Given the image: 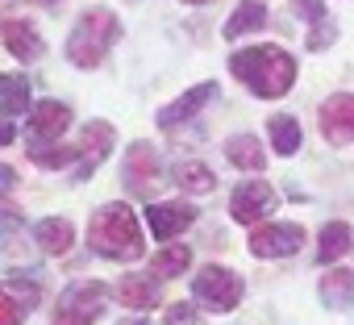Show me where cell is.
I'll use <instances>...</instances> for the list:
<instances>
[{
    "label": "cell",
    "mask_w": 354,
    "mask_h": 325,
    "mask_svg": "<svg viewBox=\"0 0 354 325\" xmlns=\"http://www.w3.org/2000/svg\"><path fill=\"white\" fill-rule=\"evenodd\" d=\"M230 71L263 100H279L296 84V59L279 46H246L230 59Z\"/></svg>",
    "instance_id": "cell-1"
},
{
    "label": "cell",
    "mask_w": 354,
    "mask_h": 325,
    "mask_svg": "<svg viewBox=\"0 0 354 325\" xmlns=\"http://www.w3.org/2000/svg\"><path fill=\"white\" fill-rule=\"evenodd\" d=\"M88 246L104 259H117V263H133L142 259V225L133 217V209L125 205H104L92 213L88 221Z\"/></svg>",
    "instance_id": "cell-2"
},
{
    "label": "cell",
    "mask_w": 354,
    "mask_h": 325,
    "mask_svg": "<svg viewBox=\"0 0 354 325\" xmlns=\"http://www.w3.org/2000/svg\"><path fill=\"white\" fill-rule=\"evenodd\" d=\"M109 150H113V125L109 121H88L80 129V142L75 146H55V150L34 146L30 158L38 162V167H71L75 180H88L100 162H104Z\"/></svg>",
    "instance_id": "cell-3"
},
{
    "label": "cell",
    "mask_w": 354,
    "mask_h": 325,
    "mask_svg": "<svg viewBox=\"0 0 354 325\" xmlns=\"http://www.w3.org/2000/svg\"><path fill=\"white\" fill-rule=\"evenodd\" d=\"M117 42H121V21H117V13L92 9V13H84V17L75 21V30H71V38H67V59L88 71V67H96Z\"/></svg>",
    "instance_id": "cell-4"
},
{
    "label": "cell",
    "mask_w": 354,
    "mask_h": 325,
    "mask_svg": "<svg viewBox=\"0 0 354 325\" xmlns=\"http://www.w3.org/2000/svg\"><path fill=\"white\" fill-rule=\"evenodd\" d=\"M104 300H109V288L104 284L80 279V284H71L59 296V308H55V321L50 325H96L100 313H104Z\"/></svg>",
    "instance_id": "cell-5"
},
{
    "label": "cell",
    "mask_w": 354,
    "mask_h": 325,
    "mask_svg": "<svg viewBox=\"0 0 354 325\" xmlns=\"http://www.w3.org/2000/svg\"><path fill=\"white\" fill-rule=\"evenodd\" d=\"M192 296H196V304H205L209 313H230V308H238V300H242V275L230 271V267H205V271L192 279Z\"/></svg>",
    "instance_id": "cell-6"
},
{
    "label": "cell",
    "mask_w": 354,
    "mask_h": 325,
    "mask_svg": "<svg viewBox=\"0 0 354 325\" xmlns=\"http://www.w3.org/2000/svg\"><path fill=\"white\" fill-rule=\"evenodd\" d=\"M271 209H275V188H271L267 180H246V184H238L234 196H230V213H234V221H242V225H259Z\"/></svg>",
    "instance_id": "cell-7"
},
{
    "label": "cell",
    "mask_w": 354,
    "mask_h": 325,
    "mask_svg": "<svg viewBox=\"0 0 354 325\" xmlns=\"http://www.w3.org/2000/svg\"><path fill=\"white\" fill-rule=\"evenodd\" d=\"M304 246V230L283 221V225H254L250 234V254L254 259H283V254H296Z\"/></svg>",
    "instance_id": "cell-8"
},
{
    "label": "cell",
    "mask_w": 354,
    "mask_h": 325,
    "mask_svg": "<svg viewBox=\"0 0 354 325\" xmlns=\"http://www.w3.org/2000/svg\"><path fill=\"white\" fill-rule=\"evenodd\" d=\"M38 284L26 279V275H13L0 284V325H21L30 317V308L38 304Z\"/></svg>",
    "instance_id": "cell-9"
},
{
    "label": "cell",
    "mask_w": 354,
    "mask_h": 325,
    "mask_svg": "<svg viewBox=\"0 0 354 325\" xmlns=\"http://www.w3.org/2000/svg\"><path fill=\"white\" fill-rule=\"evenodd\" d=\"M321 133L333 146H350L354 142V92H337L321 104Z\"/></svg>",
    "instance_id": "cell-10"
},
{
    "label": "cell",
    "mask_w": 354,
    "mask_h": 325,
    "mask_svg": "<svg viewBox=\"0 0 354 325\" xmlns=\"http://www.w3.org/2000/svg\"><path fill=\"white\" fill-rule=\"evenodd\" d=\"M121 176H125V184H129L138 196H150V188L158 184V154H154L150 142H133V146L125 150Z\"/></svg>",
    "instance_id": "cell-11"
},
{
    "label": "cell",
    "mask_w": 354,
    "mask_h": 325,
    "mask_svg": "<svg viewBox=\"0 0 354 325\" xmlns=\"http://www.w3.org/2000/svg\"><path fill=\"white\" fill-rule=\"evenodd\" d=\"M67 125H71V109H67L63 100H42V104L30 109L26 133L34 138V146H42V142H55Z\"/></svg>",
    "instance_id": "cell-12"
},
{
    "label": "cell",
    "mask_w": 354,
    "mask_h": 325,
    "mask_svg": "<svg viewBox=\"0 0 354 325\" xmlns=\"http://www.w3.org/2000/svg\"><path fill=\"white\" fill-rule=\"evenodd\" d=\"M192 221H196V209H192V205H180V201H171V205H150V209H146V225L154 230L158 242H171L175 234H184Z\"/></svg>",
    "instance_id": "cell-13"
},
{
    "label": "cell",
    "mask_w": 354,
    "mask_h": 325,
    "mask_svg": "<svg viewBox=\"0 0 354 325\" xmlns=\"http://www.w3.org/2000/svg\"><path fill=\"white\" fill-rule=\"evenodd\" d=\"M0 38H5L9 55L21 59V63H38V59H42V38H38V30H34L30 21L9 17L5 26H0Z\"/></svg>",
    "instance_id": "cell-14"
},
{
    "label": "cell",
    "mask_w": 354,
    "mask_h": 325,
    "mask_svg": "<svg viewBox=\"0 0 354 325\" xmlns=\"http://www.w3.org/2000/svg\"><path fill=\"white\" fill-rule=\"evenodd\" d=\"M213 96H217V84H196V88H192V92H184L180 100H171L167 109H158V125H162V129H171V125H180V121L196 117Z\"/></svg>",
    "instance_id": "cell-15"
},
{
    "label": "cell",
    "mask_w": 354,
    "mask_h": 325,
    "mask_svg": "<svg viewBox=\"0 0 354 325\" xmlns=\"http://www.w3.org/2000/svg\"><path fill=\"white\" fill-rule=\"evenodd\" d=\"M317 296L325 308H337V313L354 308V271H325L317 284Z\"/></svg>",
    "instance_id": "cell-16"
},
{
    "label": "cell",
    "mask_w": 354,
    "mask_h": 325,
    "mask_svg": "<svg viewBox=\"0 0 354 325\" xmlns=\"http://www.w3.org/2000/svg\"><path fill=\"white\" fill-rule=\"evenodd\" d=\"M117 292H121V304L125 308H138V313L158 308V279L154 275H125Z\"/></svg>",
    "instance_id": "cell-17"
},
{
    "label": "cell",
    "mask_w": 354,
    "mask_h": 325,
    "mask_svg": "<svg viewBox=\"0 0 354 325\" xmlns=\"http://www.w3.org/2000/svg\"><path fill=\"white\" fill-rule=\"evenodd\" d=\"M71 238H75V230H71L67 217H46V221L34 225V242H38L46 254H67V250H71Z\"/></svg>",
    "instance_id": "cell-18"
},
{
    "label": "cell",
    "mask_w": 354,
    "mask_h": 325,
    "mask_svg": "<svg viewBox=\"0 0 354 325\" xmlns=\"http://www.w3.org/2000/svg\"><path fill=\"white\" fill-rule=\"evenodd\" d=\"M188 263H192V250H188L184 242H171V246H162V250L150 259V275H154V279H175V275L188 271Z\"/></svg>",
    "instance_id": "cell-19"
},
{
    "label": "cell",
    "mask_w": 354,
    "mask_h": 325,
    "mask_svg": "<svg viewBox=\"0 0 354 325\" xmlns=\"http://www.w3.org/2000/svg\"><path fill=\"white\" fill-rule=\"evenodd\" d=\"M225 158L234 162V167H242V171H263V162H267L259 138H250V133L230 138V142H225Z\"/></svg>",
    "instance_id": "cell-20"
},
{
    "label": "cell",
    "mask_w": 354,
    "mask_h": 325,
    "mask_svg": "<svg viewBox=\"0 0 354 325\" xmlns=\"http://www.w3.org/2000/svg\"><path fill=\"white\" fill-rule=\"evenodd\" d=\"M267 138H271V146H275V154H296L300 150V121L296 117H288V113H275L271 121H267Z\"/></svg>",
    "instance_id": "cell-21"
},
{
    "label": "cell",
    "mask_w": 354,
    "mask_h": 325,
    "mask_svg": "<svg viewBox=\"0 0 354 325\" xmlns=\"http://www.w3.org/2000/svg\"><path fill=\"white\" fill-rule=\"evenodd\" d=\"M263 26H267V9L259 5V0H242V5L234 9V17L225 21V38L234 42V38H242L250 30H263Z\"/></svg>",
    "instance_id": "cell-22"
},
{
    "label": "cell",
    "mask_w": 354,
    "mask_h": 325,
    "mask_svg": "<svg viewBox=\"0 0 354 325\" xmlns=\"http://www.w3.org/2000/svg\"><path fill=\"white\" fill-rule=\"evenodd\" d=\"M0 109L9 117H21L30 109V80L26 75H0Z\"/></svg>",
    "instance_id": "cell-23"
},
{
    "label": "cell",
    "mask_w": 354,
    "mask_h": 325,
    "mask_svg": "<svg viewBox=\"0 0 354 325\" xmlns=\"http://www.w3.org/2000/svg\"><path fill=\"white\" fill-rule=\"evenodd\" d=\"M350 250V225L346 221H329L321 230V242H317V263H333Z\"/></svg>",
    "instance_id": "cell-24"
},
{
    "label": "cell",
    "mask_w": 354,
    "mask_h": 325,
    "mask_svg": "<svg viewBox=\"0 0 354 325\" xmlns=\"http://www.w3.org/2000/svg\"><path fill=\"white\" fill-rule=\"evenodd\" d=\"M175 184H180L184 192L205 196V192H213V188H217V176L205 167V162H180V167H175Z\"/></svg>",
    "instance_id": "cell-25"
},
{
    "label": "cell",
    "mask_w": 354,
    "mask_h": 325,
    "mask_svg": "<svg viewBox=\"0 0 354 325\" xmlns=\"http://www.w3.org/2000/svg\"><path fill=\"white\" fill-rule=\"evenodd\" d=\"M292 13H300L304 21L321 26L325 21V0H292Z\"/></svg>",
    "instance_id": "cell-26"
},
{
    "label": "cell",
    "mask_w": 354,
    "mask_h": 325,
    "mask_svg": "<svg viewBox=\"0 0 354 325\" xmlns=\"http://www.w3.org/2000/svg\"><path fill=\"white\" fill-rule=\"evenodd\" d=\"M329 42H333V26H329V21L313 26V34H308V50H325Z\"/></svg>",
    "instance_id": "cell-27"
},
{
    "label": "cell",
    "mask_w": 354,
    "mask_h": 325,
    "mask_svg": "<svg viewBox=\"0 0 354 325\" xmlns=\"http://www.w3.org/2000/svg\"><path fill=\"white\" fill-rule=\"evenodd\" d=\"M167 325H196L192 304H171V308H167Z\"/></svg>",
    "instance_id": "cell-28"
},
{
    "label": "cell",
    "mask_w": 354,
    "mask_h": 325,
    "mask_svg": "<svg viewBox=\"0 0 354 325\" xmlns=\"http://www.w3.org/2000/svg\"><path fill=\"white\" fill-rule=\"evenodd\" d=\"M13 184H17V176H13V167H5V162H0V201H5V196L13 192Z\"/></svg>",
    "instance_id": "cell-29"
},
{
    "label": "cell",
    "mask_w": 354,
    "mask_h": 325,
    "mask_svg": "<svg viewBox=\"0 0 354 325\" xmlns=\"http://www.w3.org/2000/svg\"><path fill=\"white\" fill-rule=\"evenodd\" d=\"M13 142V121H0V146Z\"/></svg>",
    "instance_id": "cell-30"
},
{
    "label": "cell",
    "mask_w": 354,
    "mask_h": 325,
    "mask_svg": "<svg viewBox=\"0 0 354 325\" xmlns=\"http://www.w3.org/2000/svg\"><path fill=\"white\" fill-rule=\"evenodd\" d=\"M184 5H209V0H184Z\"/></svg>",
    "instance_id": "cell-31"
},
{
    "label": "cell",
    "mask_w": 354,
    "mask_h": 325,
    "mask_svg": "<svg viewBox=\"0 0 354 325\" xmlns=\"http://www.w3.org/2000/svg\"><path fill=\"white\" fill-rule=\"evenodd\" d=\"M38 5H55V0H38Z\"/></svg>",
    "instance_id": "cell-32"
}]
</instances>
